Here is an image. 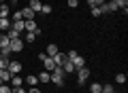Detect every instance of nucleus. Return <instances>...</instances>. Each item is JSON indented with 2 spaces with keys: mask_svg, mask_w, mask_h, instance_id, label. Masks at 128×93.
I'll return each mask as SVG.
<instances>
[{
  "mask_svg": "<svg viewBox=\"0 0 128 93\" xmlns=\"http://www.w3.org/2000/svg\"><path fill=\"white\" fill-rule=\"evenodd\" d=\"M75 72H77V83L79 85H83L90 78V68H79V70H75Z\"/></svg>",
  "mask_w": 128,
  "mask_h": 93,
  "instance_id": "f257e3e1",
  "label": "nucleus"
},
{
  "mask_svg": "<svg viewBox=\"0 0 128 93\" xmlns=\"http://www.w3.org/2000/svg\"><path fill=\"white\" fill-rule=\"evenodd\" d=\"M24 30H26V32H34L36 36H41V30H38V26H36L34 19H28V21L24 23Z\"/></svg>",
  "mask_w": 128,
  "mask_h": 93,
  "instance_id": "f03ea898",
  "label": "nucleus"
},
{
  "mask_svg": "<svg viewBox=\"0 0 128 93\" xmlns=\"http://www.w3.org/2000/svg\"><path fill=\"white\" fill-rule=\"evenodd\" d=\"M6 70H9L11 74H19V72H22V63H19V62H15V59H11V62H9V66H6Z\"/></svg>",
  "mask_w": 128,
  "mask_h": 93,
  "instance_id": "7ed1b4c3",
  "label": "nucleus"
},
{
  "mask_svg": "<svg viewBox=\"0 0 128 93\" xmlns=\"http://www.w3.org/2000/svg\"><path fill=\"white\" fill-rule=\"evenodd\" d=\"M9 47H11V51H13V53H19V51L24 49V40H22V38H15V40H11Z\"/></svg>",
  "mask_w": 128,
  "mask_h": 93,
  "instance_id": "20e7f679",
  "label": "nucleus"
},
{
  "mask_svg": "<svg viewBox=\"0 0 128 93\" xmlns=\"http://www.w3.org/2000/svg\"><path fill=\"white\" fill-rule=\"evenodd\" d=\"M19 13H22V19H24V21H28V19H34V15H36V13H32L30 6H24Z\"/></svg>",
  "mask_w": 128,
  "mask_h": 93,
  "instance_id": "39448f33",
  "label": "nucleus"
},
{
  "mask_svg": "<svg viewBox=\"0 0 128 93\" xmlns=\"http://www.w3.org/2000/svg\"><path fill=\"white\" fill-rule=\"evenodd\" d=\"M2 17H11V6L6 2H0V19Z\"/></svg>",
  "mask_w": 128,
  "mask_h": 93,
  "instance_id": "423d86ee",
  "label": "nucleus"
},
{
  "mask_svg": "<svg viewBox=\"0 0 128 93\" xmlns=\"http://www.w3.org/2000/svg\"><path fill=\"white\" fill-rule=\"evenodd\" d=\"M60 68L64 70V74H73V72H75V66H73V62H70V59H66Z\"/></svg>",
  "mask_w": 128,
  "mask_h": 93,
  "instance_id": "0eeeda50",
  "label": "nucleus"
},
{
  "mask_svg": "<svg viewBox=\"0 0 128 93\" xmlns=\"http://www.w3.org/2000/svg\"><path fill=\"white\" fill-rule=\"evenodd\" d=\"M73 62V66H75V70H79V68H86V59L81 57V55H77L75 59H70Z\"/></svg>",
  "mask_w": 128,
  "mask_h": 93,
  "instance_id": "6e6552de",
  "label": "nucleus"
},
{
  "mask_svg": "<svg viewBox=\"0 0 128 93\" xmlns=\"http://www.w3.org/2000/svg\"><path fill=\"white\" fill-rule=\"evenodd\" d=\"M24 19H19V21H11V30H15V32H19V34H22L24 32Z\"/></svg>",
  "mask_w": 128,
  "mask_h": 93,
  "instance_id": "1a4fd4ad",
  "label": "nucleus"
},
{
  "mask_svg": "<svg viewBox=\"0 0 128 93\" xmlns=\"http://www.w3.org/2000/svg\"><path fill=\"white\" fill-rule=\"evenodd\" d=\"M51 59H54V63H56V66H62V63L66 62V53H56Z\"/></svg>",
  "mask_w": 128,
  "mask_h": 93,
  "instance_id": "9d476101",
  "label": "nucleus"
},
{
  "mask_svg": "<svg viewBox=\"0 0 128 93\" xmlns=\"http://www.w3.org/2000/svg\"><path fill=\"white\" fill-rule=\"evenodd\" d=\"M56 53H60L58 47H56V44H47V49H45V55H47V57H54Z\"/></svg>",
  "mask_w": 128,
  "mask_h": 93,
  "instance_id": "9b49d317",
  "label": "nucleus"
},
{
  "mask_svg": "<svg viewBox=\"0 0 128 93\" xmlns=\"http://www.w3.org/2000/svg\"><path fill=\"white\" fill-rule=\"evenodd\" d=\"M22 83H24V80H22V76H19V74H13V76H11V80H9L11 87H22Z\"/></svg>",
  "mask_w": 128,
  "mask_h": 93,
  "instance_id": "f8f14e48",
  "label": "nucleus"
},
{
  "mask_svg": "<svg viewBox=\"0 0 128 93\" xmlns=\"http://www.w3.org/2000/svg\"><path fill=\"white\" fill-rule=\"evenodd\" d=\"M24 80H26V83L30 85V87H38V76H34V74H28Z\"/></svg>",
  "mask_w": 128,
  "mask_h": 93,
  "instance_id": "ddd939ff",
  "label": "nucleus"
},
{
  "mask_svg": "<svg viewBox=\"0 0 128 93\" xmlns=\"http://www.w3.org/2000/svg\"><path fill=\"white\" fill-rule=\"evenodd\" d=\"M28 6H30V9H32V13H41V0H30V4H28Z\"/></svg>",
  "mask_w": 128,
  "mask_h": 93,
  "instance_id": "4468645a",
  "label": "nucleus"
},
{
  "mask_svg": "<svg viewBox=\"0 0 128 93\" xmlns=\"http://www.w3.org/2000/svg\"><path fill=\"white\" fill-rule=\"evenodd\" d=\"M0 30H2V32L11 30V19L9 17H2V19H0Z\"/></svg>",
  "mask_w": 128,
  "mask_h": 93,
  "instance_id": "2eb2a0df",
  "label": "nucleus"
},
{
  "mask_svg": "<svg viewBox=\"0 0 128 93\" xmlns=\"http://www.w3.org/2000/svg\"><path fill=\"white\" fill-rule=\"evenodd\" d=\"M115 4H118V11H124V15L128 13V0H118Z\"/></svg>",
  "mask_w": 128,
  "mask_h": 93,
  "instance_id": "dca6fc26",
  "label": "nucleus"
},
{
  "mask_svg": "<svg viewBox=\"0 0 128 93\" xmlns=\"http://www.w3.org/2000/svg\"><path fill=\"white\" fill-rule=\"evenodd\" d=\"M38 83H49V72L43 70L41 74H38Z\"/></svg>",
  "mask_w": 128,
  "mask_h": 93,
  "instance_id": "f3484780",
  "label": "nucleus"
},
{
  "mask_svg": "<svg viewBox=\"0 0 128 93\" xmlns=\"http://www.w3.org/2000/svg\"><path fill=\"white\" fill-rule=\"evenodd\" d=\"M4 34H6V38H9V40H15V38H19V32H15V30H6Z\"/></svg>",
  "mask_w": 128,
  "mask_h": 93,
  "instance_id": "a211bd4d",
  "label": "nucleus"
},
{
  "mask_svg": "<svg viewBox=\"0 0 128 93\" xmlns=\"http://www.w3.org/2000/svg\"><path fill=\"white\" fill-rule=\"evenodd\" d=\"M9 62H11L9 57H4V55H0V70H6V66H9Z\"/></svg>",
  "mask_w": 128,
  "mask_h": 93,
  "instance_id": "6ab92c4d",
  "label": "nucleus"
},
{
  "mask_svg": "<svg viewBox=\"0 0 128 93\" xmlns=\"http://www.w3.org/2000/svg\"><path fill=\"white\" fill-rule=\"evenodd\" d=\"M11 44V40L6 38V34H0V49H2V47H9Z\"/></svg>",
  "mask_w": 128,
  "mask_h": 93,
  "instance_id": "aec40b11",
  "label": "nucleus"
},
{
  "mask_svg": "<svg viewBox=\"0 0 128 93\" xmlns=\"http://www.w3.org/2000/svg\"><path fill=\"white\" fill-rule=\"evenodd\" d=\"M36 40V34L34 32H26V38H24V42H34Z\"/></svg>",
  "mask_w": 128,
  "mask_h": 93,
  "instance_id": "412c9836",
  "label": "nucleus"
},
{
  "mask_svg": "<svg viewBox=\"0 0 128 93\" xmlns=\"http://www.w3.org/2000/svg\"><path fill=\"white\" fill-rule=\"evenodd\" d=\"M11 91H13V87H11L9 83H2V85H0V93H11Z\"/></svg>",
  "mask_w": 128,
  "mask_h": 93,
  "instance_id": "4be33fe9",
  "label": "nucleus"
},
{
  "mask_svg": "<svg viewBox=\"0 0 128 93\" xmlns=\"http://www.w3.org/2000/svg\"><path fill=\"white\" fill-rule=\"evenodd\" d=\"M113 91H115V89H113V85H109V83L100 87V93H113Z\"/></svg>",
  "mask_w": 128,
  "mask_h": 93,
  "instance_id": "5701e85b",
  "label": "nucleus"
},
{
  "mask_svg": "<svg viewBox=\"0 0 128 93\" xmlns=\"http://www.w3.org/2000/svg\"><path fill=\"white\" fill-rule=\"evenodd\" d=\"M100 87H102L100 83H92V85H90V91H92V93H100Z\"/></svg>",
  "mask_w": 128,
  "mask_h": 93,
  "instance_id": "b1692460",
  "label": "nucleus"
},
{
  "mask_svg": "<svg viewBox=\"0 0 128 93\" xmlns=\"http://www.w3.org/2000/svg\"><path fill=\"white\" fill-rule=\"evenodd\" d=\"M90 13H92V17H100V9H98V6H92V9H90Z\"/></svg>",
  "mask_w": 128,
  "mask_h": 93,
  "instance_id": "393cba45",
  "label": "nucleus"
},
{
  "mask_svg": "<svg viewBox=\"0 0 128 93\" xmlns=\"http://www.w3.org/2000/svg\"><path fill=\"white\" fill-rule=\"evenodd\" d=\"M41 13H43V15H49V13H51V4H43V6H41Z\"/></svg>",
  "mask_w": 128,
  "mask_h": 93,
  "instance_id": "a878e982",
  "label": "nucleus"
},
{
  "mask_svg": "<svg viewBox=\"0 0 128 93\" xmlns=\"http://www.w3.org/2000/svg\"><path fill=\"white\" fill-rule=\"evenodd\" d=\"M115 83L124 85V83H126V74H118V76H115Z\"/></svg>",
  "mask_w": 128,
  "mask_h": 93,
  "instance_id": "bb28decb",
  "label": "nucleus"
},
{
  "mask_svg": "<svg viewBox=\"0 0 128 93\" xmlns=\"http://www.w3.org/2000/svg\"><path fill=\"white\" fill-rule=\"evenodd\" d=\"M11 93H28V91L24 87H13V91H11Z\"/></svg>",
  "mask_w": 128,
  "mask_h": 93,
  "instance_id": "cd10ccee",
  "label": "nucleus"
},
{
  "mask_svg": "<svg viewBox=\"0 0 128 93\" xmlns=\"http://www.w3.org/2000/svg\"><path fill=\"white\" fill-rule=\"evenodd\" d=\"M68 6H70V9H77V6H79V0H68Z\"/></svg>",
  "mask_w": 128,
  "mask_h": 93,
  "instance_id": "c85d7f7f",
  "label": "nucleus"
},
{
  "mask_svg": "<svg viewBox=\"0 0 128 93\" xmlns=\"http://www.w3.org/2000/svg\"><path fill=\"white\" fill-rule=\"evenodd\" d=\"M107 0H94V6H100V4H105Z\"/></svg>",
  "mask_w": 128,
  "mask_h": 93,
  "instance_id": "c756f323",
  "label": "nucleus"
},
{
  "mask_svg": "<svg viewBox=\"0 0 128 93\" xmlns=\"http://www.w3.org/2000/svg\"><path fill=\"white\" fill-rule=\"evenodd\" d=\"M28 93H41V91H38V87H30V91H28Z\"/></svg>",
  "mask_w": 128,
  "mask_h": 93,
  "instance_id": "7c9ffc66",
  "label": "nucleus"
},
{
  "mask_svg": "<svg viewBox=\"0 0 128 93\" xmlns=\"http://www.w3.org/2000/svg\"><path fill=\"white\" fill-rule=\"evenodd\" d=\"M17 2H19V0H9L6 4H9V6H15V4H17Z\"/></svg>",
  "mask_w": 128,
  "mask_h": 93,
  "instance_id": "2f4dec72",
  "label": "nucleus"
},
{
  "mask_svg": "<svg viewBox=\"0 0 128 93\" xmlns=\"http://www.w3.org/2000/svg\"><path fill=\"white\" fill-rule=\"evenodd\" d=\"M107 2H118V0H107Z\"/></svg>",
  "mask_w": 128,
  "mask_h": 93,
  "instance_id": "473e14b6",
  "label": "nucleus"
},
{
  "mask_svg": "<svg viewBox=\"0 0 128 93\" xmlns=\"http://www.w3.org/2000/svg\"><path fill=\"white\" fill-rule=\"evenodd\" d=\"M113 93H118V91H113Z\"/></svg>",
  "mask_w": 128,
  "mask_h": 93,
  "instance_id": "72a5a7b5",
  "label": "nucleus"
}]
</instances>
